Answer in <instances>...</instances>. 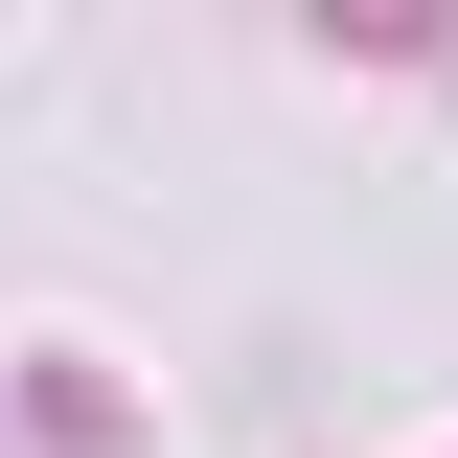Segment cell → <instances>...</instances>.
<instances>
[]
</instances>
